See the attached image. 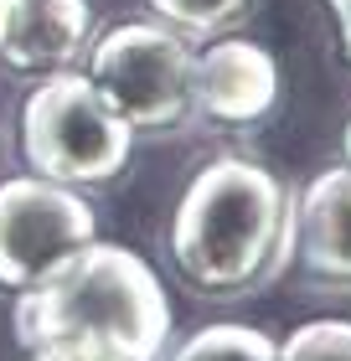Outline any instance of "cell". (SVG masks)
Instances as JSON below:
<instances>
[{"mask_svg": "<svg viewBox=\"0 0 351 361\" xmlns=\"http://www.w3.org/2000/svg\"><path fill=\"white\" fill-rule=\"evenodd\" d=\"M21 150L31 171L62 186H98L129 166L135 129L104 104L88 73H52L21 109Z\"/></svg>", "mask_w": 351, "mask_h": 361, "instance_id": "cell-3", "label": "cell"}, {"mask_svg": "<svg viewBox=\"0 0 351 361\" xmlns=\"http://www.w3.org/2000/svg\"><path fill=\"white\" fill-rule=\"evenodd\" d=\"M171 258L196 294L232 300L290 264V196L243 155L191 176L171 217Z\"/></svg>", "mask_w": 351, "mask_h": 361, "instance_id": "cell-2", "label": "cell"}, {"mask_svg": "<svg viewBox=\"0 0 351 361\" xmlns=\"http://www.w3.org/2000/svg\"><path fill=\"white\" fill-rule=\"evenodd\" d=\"M279 104V62L248 37H217L191 52V114L222 129H248Z\"/></svg>", "mask_w": 351, "mask_h": 361, "instance_id": "cell-6", "label": "cell"}, {"mask_svg": "<svg viewBox=\"0 0 351 361\" xmlns=\"http://www.w3.org/2000/svg\"><path fill=\"white\" fill-rule=\"evenodd\" d=\"M341 155H346V166H351V124L341 129Z\"/></svg>", "mask_w": 351, "mask_h": 361, "instance_id": "cell-14", "label": "cell"}, {"mask_svg": "<svg viewBox=\"0 0 351 361\" xmlns=\"http://www.w3.org/2000/svg\"><path fill=\"white\" fill-rule=\"evenodd\" d=\"M88 37V0H0V62L21 78L68 73Z\"/></svg>", "mask_w": 351, "mask_h": 361, "instance_id": "cell-8", "label": "cell"}, {"mask_svg": "<svg viewBox=\"0 0 351 361\" xmlns=\"http://www.w3.org/2000/svg\"><path fill=\"white\" fill-rule=\"evenodd\" d=\"M290 253L310 289L351 294V166L310 176L290 202Z\"/></svg>", "mask_w": 351, "mask_h": 361, "instance_id": "cell-7", "label": "cell"}, {"mask_svg": "<svg viewBox=\"0 0 351 361\" xmlns=\"http://www.w3.org/2000/svg\"><path fill=\"white\" fill-rule=\"evenodd\" d=\"M26 361H88V356H73V351H57V346H31Z\"/></svg>", "mask_w": 351, "mask_h": 361, "instance_id": "cell-13", "label": "cell"}, {"mask_svg": "<svg viewBox=\"0 0 351 361\" xmlns=\"http://www.w3.org/2000/svg\"><path fill=\"white\" fill-rule=\"evenodd\" d=\"M171 300L155 269L119 243H88L16 305L21 351L57 346L88 361H160Z\"/></svg>", "mask_w": 351, "mask_h": 361, "instance_id": "cell-1", "label": "cell"}, {"mask_svg": "<svg viewBox=\"0 0 351 361\" xmlns=\"http://www.w3.org/2000/svg\"><path fill=\"white\" fill-rule=\"evenodd\" d=\"M331 6V21H336V42H341V57L351 68V0H326Z\"/></svg>", "mask_w": 351, "mask_h": 361, "instance_id": "cell-12", "label": "cell"}, {"mask_svg": "<svg viewBox=\"0 0 351 361\" xmlns=\"http://www.w3.org/2000/svg\"><path fill=\"white\" fill-rule=\"evenodd\" d=\"M279 341L263 336L258 325H202L176 346L171 361H274Z\"/></svg>", "mask_w": 351, "mask_h": 361, "instance_id": "cell-9", "label": "cell"}, {"mask_svg": "<svg viewBox=\"0 0 351 361\" xmlns=\"http://www.w3.org/2000/svg\"><path fill=\"white\" fill-rule=\"evenodd\" d=\"M98 238V217L73 186L47 176L0 180V284L31 289Z\"/></svg>", "mask_w": 351, "mask_h": 361, "instance_id": "cell-5", "label": "cell"}, {"mask_svg": "<svg viewBox=\"0 0 351 361\" xmlns=\"http://www.w3.org/2000/svg\"><path fill=\"white\" fill-rule=\"evenodd\" d=\"M150 6L181 37H217L248 11V0H150Z\"/></svg>", "mask_w": 351, "mask_h": 361, "instance_id": "cell-10", "label": "cell"}, {"mask_svg": "<svg viewBox=\"0 0 351 361\" xmlns=\"http://www.w3.org/2000/svg\"><path fill=\"white\" fill-rule=\"evenodd\" d=\"M274 361H351V320H310L279 341Z\"/></svg>", "mask_w": 351, "mask_h": 361, "instance_id": "cell-11", "label": "cell"}, {"mask_svg": "<svg viewBox=\"0 0 351 361\" xmlns=\"http://www.w3.org/2000/svg\"><path fill=\"white\" fill-rule=\"evenodd\" d=\"M88 83L135 135H165L191 119V47L165 21H119L88 47Z\"/></svg>", "mask_w": 351, "mask_h": 361, "instance_id": "cell-4", "label": "cell"}]
</instances>
